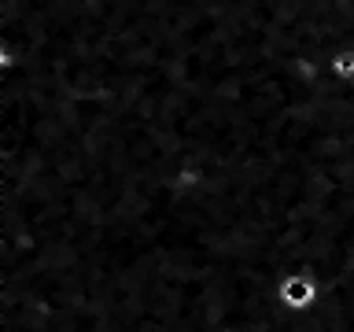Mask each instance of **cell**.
Listing matches in <instances>:
<instances>
[{"instance_id": "obj_1", "label": "cell", "mask_w": 354, "mask_h": 332, "mask_svg": "<svg viewBox=\"0 0 354 332\" xmlns=\"http://www.w3.org/2000/svg\"><path fill=\"white\" fill-rule=\"evenodd\" d=\"M281 299L288 306L303 310V306H310V299H314V284L303 281V277H288V281L281 284Z\"/></svg>"}]
</instances>
